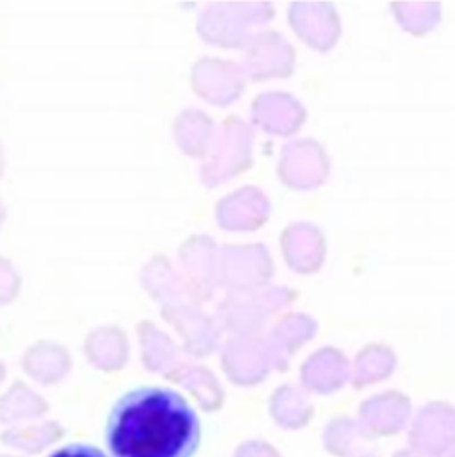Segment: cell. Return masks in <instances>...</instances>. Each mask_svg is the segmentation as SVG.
<instances>
[{
    "mask_svg": "<svg viewBox=\"0 0 455 457\" xmlns=\"http://www.w3.org/2000/svg\"><path fill=\"white\" fill-rule=\"evenodd\" d=\"M50 457H107L91 445H68L59 449Z\"/></svg>",
    "mask_w": 455,
    "mask_h": 457,
    "instance_id": "cell-2",
    "label": "cell"
},
{
    "mask_svg": "<svg viewBox=\"0 0 455 457\" xmlns=\"http://www.w3.org/2000/svg\"><path fill=\"white\" fill-rule=\"evenodd\" d=\"M105 440L114 457H193L200 447L202 426L182 395L146 386L114 404Z\"/></svg>",
    "mask_w": 455,
    "mask_h": 457,
    "instance_id": "cell-1",
    "label": "cell"
}]
</instances>
